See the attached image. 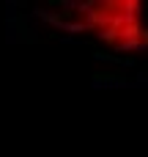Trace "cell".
<instances>
[{
    "label": "cell",
    "mask_w": 148,
    "mask_h": 157,
    "mask_svg": "<svg viewBox=\"0 0 148 157\" xmlns=\"http://www.w3.org/2000/svg\"><path fill=\"white\" fill-rule=\"evenodd\" d=\"M140 0H107V3H52L41 8V19L58 30L91 36L93 41L118 52L148 50V17Z\"/></svg>",
    "instance_id": "6da1fadb"
}]
</instances>
